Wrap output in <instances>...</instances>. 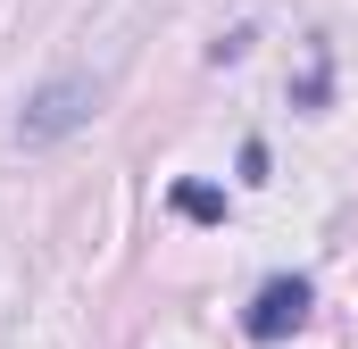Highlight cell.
<instances>
[{
    "mask_svg": "<svg viewBox=\"0 0 358 349\" xmlns=\"http://www.w3.org/2000/svg\"><path fill=\"white\" fill-rule=\"evenodd\" d=\"M84 117H92V84L84 75H59V84H42L34 100H25L17 133H25V142H59V133H76Z\"/></svg>",
    "mask_w": 358,
    "mask_h": 349,
    "instance_id": "1",
    "label": "cell"
},
{
    "mask_svg": "<svg viewBox=\"0 0 358 349\" xmlns=\"http://www.w3.org/2000/svg\"><path fill=\"white\" fill-rule=\"evenodd\" d=\"M308 283L300 274H275V283H259V299H250V316H242V333L250 341H292L300 325H308Z\"/></svg>",
    "mask_w": 358,
    "mask_h": 349,
    "instance_id": "2",
    "label": "cell"
},
{
    "mask_svg": "<svg viewBox=\"0 0 358 349\" xmlns=\"http://www.w3.org/2000/svg\"><path fill=\"white\" fill-rule=\"evenodd\" d=\"M176 208L208 225V216H225V191H208V183H176Z\"/></svg>",
    "mask_w": 358,
    "mask_h": 349,
    "instance_id": "3",
    "label": "cell"
}]
</instances>
